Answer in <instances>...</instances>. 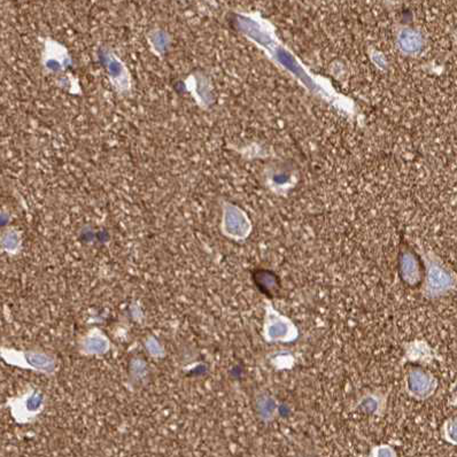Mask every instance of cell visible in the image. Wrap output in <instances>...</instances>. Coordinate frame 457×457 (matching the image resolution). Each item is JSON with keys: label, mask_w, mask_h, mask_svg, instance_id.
I'll return each mask as SVG.
<instances>
[{"label": "cell", "mask_w": 457, "mask_h": 457, "mask_svg": "<svg viewBox=\"0 0 457 457\" xmlns=\"http://www.w3.org/2000/svg\"><path fill=\"white\" fill-rule=\"evenodd\" d=\"M400 271H401V277L404 283H407L411 287H415L420 283V269L413 256H406L402 258Z\"/></svg>", "instance_id": "obj_4"}, {"label": "cell", "mask_w": 457, "mask_h": 457, "mask_svg": "<svg viewBox=\"0 0 457 457\" xmlns=\"http://www.w3.org/2000/svg\"><path fill=\"white\" fill-rule=\"evenodd\" d=\"M265 338L269 342H291L298 338V329L292 320L269 307L265 316Z\"/></svg>", "instance_id": "obj_2"}, {"label": "cell", "mask_w": 457, "mask_h": 457, "mask_svg": "<svg viewBox=\"0 0 457 457\" xmlns=\"http://www.w3.org/2000/svg\"><path fill=\"white\" fill-rule=\"evenodd\" d=\"M256 280H258V287L267 294H274L280 289V282L277 280V277L268 271L258 273Z\"/></svg>", "instance_id": "obj_5"}, {"label": "cell", "mask_w": 457, "mask_h": 457, "mask_svg": "<svg viewBox=\"0 0 457 457\" xmlns=\"http://www.w3.org/2000/svg\"><path fill=\"white\" fill-rule=\"evenodd\" d=\"M456 287V277L439 261H431L426 269L424 293L429 298L446 296Z\"/></svg>", "instance_id": "obj_1"}, {"label": "cell", "mask_w": 457, "mask_h": 457, "mask_svg": "<svg viewBox=\"0 0 457 457\" xmlns=\"http://www.w3.org/2000/svg\"><path fill=\"white\" fill-rule=\"evenodd\" d=\"M277 403L271 396H263L258 401V413L263 418H273L276 414Z\"/></svg>", "instance_id": "obj_6"}, {"label": "cell", "mask_w": 457, "mask_h": 457, "mask_svg": "<svg viewBox=\"0 0 457 457\" xmlns=\"http://www.w3.org/2000/svg\"><path fill=\"white\" fill-rule=\"evenodd\" d=\"M373 457H395L394 451L389 446H380L373 451Z\"/></svg>", "instance_id": "obj_9"}, {"label": "cell", "mask_w": 457, "mask_h": 457, "mask_svg": "<svg viewBox=\"0 0 457 457\" xmlns=\"http://www.w3.org/2000/svg\"><path fill=\"white\" fill-rule=\"evenodd\" d=\"M442 436L445 438L446 442H449L451 445L457 446V417L446 420V423L442 427Z\"/></svg>", "instance_id": "obj_7"}, {"label": "cell", "mask_w": 457, "mask_h": 457, "mask_svg": "<svg viewBox=\"0 0 457 457\" xmlns=\"http://www.w3.org/2000/svg\"><path fill=\"white\" fill-rule=\"evenodd\" d=\"M360 407L365 414H375L380 407V401H377V399L373 396H368V398L363 399Z\"/></svg>", "instance_id": "obj_8"}, {"label": "cell", "mask_w": 457, "mask_h": 457, "mask_svg": "<svg viewBox=\"0 0 457 457\" xmlns=\"http://www.w3.org/2000/svg\"><path fill=\"white\" fill-rule=\"evenodd\" d=\"M437 385L436 377L420 368H414L408 373L407 389L413 398L420 400L430 398L436 392Z\"/></svg>", "instance_id": "obj_3"}, {"label": "cell", "mask_w": 457, "mask_h": 457, "mask_svg": "<svg viewBox=\"0 0 457 457\" xmlns=\"http://www.w3.org/2000/svg\"><path fill=\"white\" fill-rule=\"evenodd\" d=\"M453 404H454L455 407H457V392L455 393L454 396H453Z\"/></svg>", "instance_id": "obj_10"}]
</instances>
